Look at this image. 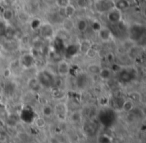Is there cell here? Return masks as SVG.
I'll use <instances>...</instances> for the list:
<instances>
[{
	"instance_id": "6da1fadb",
	"label": "cell",
	"mask_w": 146,
	"mask_h": 143,
	"mask_svg": "<svg viewBox=\"0 0 146 143\" xmlns=\"http://www.w3.org/2000/svg\"><path fill=\"white\" fill-rule=\"evenodd\" d=\"M36 78H37V80L39 81L41 86L45 87V88H50V87L54 86V84H55L54 75L48 70L39 71Z\"/></svg>"
},
{
	"instance_id": "9a60e30c",
	"label": "cell",
	"mask_w": 146,
	"mask_h": 143,
	"mask_svg": "<svg viewBox=\"0 0 146 143\" xmlns=\"http://www.w3.org/2000/svg\"><path fill=\"white\" fill-rule=\"evenodd\" d=\"M91 47H92L91 41L88 40V39H83V40L80 41L79 44H78V51L81 52L82 54H85Z\"/></svg>"
},
{
	"instance_id": "83f0119b",
	"label": "cell",
	"mask_w": 146,
	"mask_h": 143,
	"mask_svg": "<svg viewBox=\"0 0 146 143\" xmlns=\"http://www.w3.org/2000/svg\"><path fill=\"white\" fill-rule=\"evenodd\" d=\"M133 108H134V103L132 101H130L129 99H125V101L123 103V106H122V111H124L126 113H129Z\"/></svg>"
},
{
	"instance_id": "4316f807",
	"label": "cell",
	"mask_w": 146,
	"mask_h": 143,
	"mask_svg": "<svg viewBox=\"0 0 146 143\" xmlns=\"http://www.w3.org/2000/svg\"><path fill=\"white\" fill-rule=\"evenodd\" d=\"M43 21L41 20L40 18H37V17H35V18L31 19L30 20V27L32 30H38L39 27L41 26V24H42Z\"/></svg>"
},
{
	"instance_id": "d590c367",
	"label": "cell",
	"mask_w": 146,
	"mask_h": 143,
	"mask_svg": "<svg viewBox=\"0 0 146 143\" xmlns=\"http://www.w3.org/2000/svg\"><path fill=\"white\" fill-rule=\"evenodd\" d=\"M3 3H4L5 5H6L7 7H11L13 6V5L15 4V3L17 2V0H2Z\"/></svg>"
},
{
	"instance_id": "8d00e7d4",
	"label": "cell",
	"mask_w": 146,
	"mask_h": 143,
	"mask_svg": "<svg viewBox=\"0 0 146 143\" xmlns=\"http://www.w3.org/2000/svg\"><path fill=\"white\" fill-rule=\"evenodd\" d=\"M10 75H11V70L10 69H5L4 70V76L6 77V78H8V77H10Z\"/></svg>"
},
{
	"instance_id": "7402d4cb",
	"label": "cell",
	"mask_w": 146,
	"mask_h": 143,
	"mask_svg": "<svg viewBox=\"0 0 146 143\" xmlns=\"http://www.w3.org/2000/svg\"><path fill=\"white\" fill-rule=\"evenodd\" d=\"M140 52H141L140 47L135 46V45H133L131 48L128 49V55H129V57H131L132 59L138 58V56L140 55Z\"/></svg>"
},
{
	"instance_id": "9c48e42d",
	"label": "cell",
	"mask_w": 146,
	"mask_h": 143,
	"mask_svg": "<svg viewBox=\"0 0 146 143\" xmlns=\"http://www.w3.org/2000/svg\"><path fill=\"white\" fill-rule=\"evenodd\" d=\"M97 33H98V36H99V39L101 41H103V42H108L113 37L112 31L110 30V28H108L106 26H102Z\"/></svg>"
},
{
	"instance_id": "8fae6325",
	"label": "cell",
	"mask_w": 146,
	"mask_h": 143,
	"mask_svg": "<svg viewBox=\"0 0 146 143\" xmlns=\"http://www.w3.org/2000/svg\"><path fill=\"white\" fill-rule=\"evenodd\" d=\"M27 87H28L29 90L33 93L39 92V91L42 89V86L40 85V83L37 80L36 77H32V78L28 79V81H27Z\"/></svg>"
},
{
	"instance_id": "cb8c5ba5",
	"label": "cell",
	"mask_w": 146,
	"mask_h": 143,
	"mask_svg": "<svg viewBox=\"0 0 146 143\" xmlns=\"http://www.w3.org/2000/svg\"><path fill=\"white\" fill-rule=\"evenodd\" d=\"M87 81H88V76L86 75V73H81L79 76L77 77V85L79 87H85L87 85Z\"/></svg>"
},
{
	"instance_id": "7c38bea8",
	"label": "cell",
	"mask_w": 146,
	"mask_h": 143,
	"mask_svg": "<svg viewBox=\"0 0 146 143\" xmlns=\"http://www.w3.org/2000/svg\"><path fill=\"white\" fill-rule=\"evenodd\" d=\"M112 75H113V72H112L111 68H109V67H101L99 73H98V76L100 77V79H102L104 81L110 80Z\"/></svg>"
},
{
	"instance_id": "f546056e",
	"label": "cell",
	"mask_w": 146,
	"mask_h": 143,
	"mask_svg": "<svg viewBox=\"0 0 146 143\" xmlns=\"http://www.w3.org/2000/svg\"><path fill=\"white\" fill-rule=\"evenodd\" d=\"M18 120H19V117L14 114L8 115V118H7V122H8V124L10 126H15L17 124V122H18Z\"/></svg>"
},
{
	"instance_id": "ba28073f",
	"label": "cell",
	"mask_w": 146,
	"mask_h": 143,
	"mask_svg": "<svg viewBox=\"0 0 146 143\" xmlns=\"http://www.w3.org/2000/svg\"><path fill=\"white\" fill-rule=\"evenodd\" d=\"M57 74L61 77L67 76L70 73V64L66 60H60L56 66Z\"/></svg>"
},
{
	"instance_id": "7a4b0ae2",
	"label": "cell",
	"mask_w": 146,
	"mask_h": 143,
	"mask_svg": "<svg viewBox=\"0 0 146 143\" xmlns=\"http://www.w3.org/2000/svg\"><path fill=\"white\" fill-rule=\"evenodd\" d=\"M38 31L39 36L42 39H51L55 36V30L52 24H50L49 22H42Z\"/></svg>"
},
{
	"instance_id": "3957f363",
	"label": "cell",
	"mask_w": 146,
	"mask_h": 143,
	"mask_svg": "<svg viewBox=\"0 0 146 143\" xmlns=\"http://www.w3.org/2000/svg\"><path fill=\"white\" fill-rule=\"evenodd\" d=\"M106 18L112 24H118L122 21V11L114 6L108 12H106Z\"/></svg>"
},
{
	"instance_id": "8992f818",
	"label": "cell",
	"mask_w": 146,
	"mask_h": 143,
	"mask_svg": "<svg viewBox=\"0 0 146 143\" xmlns=\"http://www.w3.org/2000/svg\"><path fill=\"white\" fill-rule=\"evenodd\" d=\"M144 34V27L141 25L138 24H134L130 27L129 29V36H130V40L134 41L135 42L137 39H140Z\"/></svg>"
},
{
	"instance_id": "603a6c76",
	"label": "cell",
	"mask_w": 146,
	"mask_h": 143,
	"mask_svg": "<svg viewBox=\"0 0 146 143\" xmlns=\"http://www.w3.org/2000/svg\"><path fill=\"white\" fill-rule=\"evenodd\" d=\"M114 6L117 9H119L120 11L125 10L129 7V1L128 0H118L114 3Z\"/></svg>"
},
{
	"instance_id": "74e56055",
	"label": "cell",
	"mask_w": 146,
	"mask_h": 143,
	"mask_svg": "<svg viewBox=\"0 0 146 143\" xmlns=\"http://www.w3.org/2000/svg\"><path fill=\"white\" fill-rule=\"evenodd\" d=\"M27 143H38V142H36V141H34V140H31V141H28Z\"/></svg>"
},
{
	"instance_id": "e0dca14e",
	"label": "cell",
	"mask_w": 146,
	"mask_h": 143,
	"mask_svg": "<svg viewBox=\"0 0 146 143\" xmlns=\"http://www.w3.org/2000/svg\"><path fill=\"white\" fill-rule=\"evenodd\" d=\"M75 27V23L73 22V20L71 18H64L62 21V29L65 30L66 32H70L74 29Z\"/></svg>"
},
{
	"instance_id": "e575fe53",
	"label": "cell",
	"mask_w": 146,
	"mask_h": 143,
	"mask_svg": "<svg viewBox=\"0 0 146 143\" xmlns=\"http://www.w3.org/2000/svg\"><path fill=\"white\" fill-rule=\"evenodd\" d=\"M88 0H77V4L78 6L82 7V8H85V7L88 6Z\"/></svg>"
},
{
	"instance_id": "1f68e13d",
	"label": "cell",
	"mask_w": 146,
	"mask_h": 143,
	"mask_svg": "<svg viewBox=\"0 0 146 143\" xmlns=\"http://www.w3.org/2000/svg\"><path fill=\"white\" fill-rule=\"evenodd\" d=\"M55 3L59 9H64L65 7L70 4V0H55Z\"/></svg>"
},
{
	"instance_id": "f1b7e54d",
	"label": "cell",
	"mask_w": 146,
	"mask_h": 143,
	"mask_svg": "<svg viewBox=\"0 0 146 143\" xmlns=\"http://www.w3.org/2000/svg\"><path fill=\"white\" fill-rule=\"evenodd\" d=\"M34 123L38 128H43L46 125V121H45L44 117L42 116H38L36 118H34Z\"/></svg>"
},
{
	"instance_id": "30bf717a",
	"label": "cell",
	"mask_w": 146,
	"mask_h": 143,
	"mask_svg": "<svg viewBox=\"0 0 146 143\" xmlns=\"http://www.w3.org/2000/svg\"><path fill=\"white\" fill-rule=\"evenodd\" d=\"M124 101H125V99H123L122 97H114L113 99L109 100L110 108L114 111H122Z\"/></svg>"
},
{
	"instance_id": "d6a6232c",
	"label": "cell",
	"mask_w": 146,
	"mask_h": 143,
	"mask_svg": "<svg viewBox=\"0 0 146 143\" xmlns=\"http://www.w3.org/2000/svg\"><path fill=\"white\" fill-rule=\"evenodd\" d=\"M85 55L87 57H89V58H94V57L97 55V50H96V49H94L93 46H92L91 48H90L89 50L85 53Z\"/></svg>"
},
{
	"instance_id": "836d02e7",
	"label": "cell",
	"mask_w": 146,
	"mask_h": 143,
	"mask_svg": "<svg viewBox=\"0 0 146 143\" xmlns=\"http://www.w3.org/2000/svg\"><path fill=\"white\" fill-rule=\"evenodd\" d=\"M102 27V25L100 24L98 21H94V22H92V24H91V28H92V30L93 31H95V32H98L99 31V29Z\"/></svg>"
},
{
	"instance_id": "277c9868",
	"label": "cell",
	"mask_w": 146,
	"mask_h": 143,
	"mask_svg": "<svg viewBox=\"0 0 146 143\" xmlns=\"http://www.w3.org/2000/svg\"><path fill=\"white\" fill-rule=\"evenodd\" d=\"M19 62H20V66H22L23 68H32L35 65V57L32 52L24 53L19 59Z\"/></svg>"
},
{
	"instance_id": "5bb4252c",
	"label": "cell",
	"mask_w": 146,
	"mask_h": 143,
	"mask_svg": "<svg viewBox=\"0 0 146 143\" xmlns=\"http://www.w3.org/2000/svg\"><path fill=\"white\" fill-rule=\"evenodd\" d=\"M61 12L63 13V16L64 18H72L76 13V8L74 5L72 4H69L68 6H66L64 9H60Z\"/></svg>"
},
{
	"instance_id": "4dcf8cb0",
	"label": "cell",
	"mask_w": 146,
	"mask_h": 143,
	"mask_svg": "<svg viewBox=\"0 0 146 143\" xmlns=\"http://www.w3.org/2000/svg\"><path fill=\"white\" fill-rule=\"evenodd\" d=\"M70 118L74 123H78V122H80V121H81L82 114L79 112V111H75V112H73L72 114H71Z\"/></svg>"
},
{
	"instance_id": "52a82bcc",
	"label": "cell",
	"mask_w": 146,
	"mask_h": 143,
	"mask_svg": "<svg viewBox=\"0 0 146 143\" xmlns=\"http://www.w3.org/2000/svg\"><path fill=\"white\" fill-rule=\"evenodd\" d=\"M113 7H114V2H112L111 0H98L95 4L96 10L100 13L108 12Z\"/></svg>"
},
{
	"instance_id": "44dd1931",
	"label": "cell",
	"mask_w": 146,
	"mask_h": 143,
	"mask_svg": "<svg viewBox=\"0 0 146 143\" xmlns=\"http://www.w3.org/2000/svg\"><path fill=\"white\" fill-rule=\"evenodd\" d=\"M128 96V99L130 101H132L133 103L135 102H140L142 99V96H141V93L138 92V91H131L127 94Z\"/></svg>"
},
{
	"instance_id": "ac0fdd59",
	"label": "cell",
	"mask_w": 146,
	"mask_h": 143,
	"mask_svg": "<svg viewBox=\"0 0 146 143\" xmlns=\"http://www.w3.org/2000/svg\"><path fill=\"white\" fill-rule=\"evenodd\" d=\"M15 90H16V84H15L13 81H8V82L5 83L4 85V93L8 96L14 94Z\"/></svg>"
},
{
	"instance_id": "d4e9b609",
	"label": "cell",
	"mask_w": 146,
	"mask_h": 143,
	"mask_svg": "<svg viewBox=\"0 0 146 143\" xmlns=\"http://www.w3.org/2000/svg\"><path fill=\"white\" fill-rule=\"evenodd\" d=\"M75 26L80 32H85L88 28V23L85 19H79V20L77 21V23L75 24Z\"/></svg>"
},
{
	"instance_id": "d6986e66",
	"label": "cell",
	"mask_w": 146,
	"mask_h": 143,
	"mask_svg": "<svg viewBox=\"0 0 146 143\" xmlns=\"http://www.w3.org/2000/svg\"><path fill=\"white\" fill-rule=\"evenodd\" d=\"M100 69H101V66L97 63H90V64L87 65V74L89 75H98Z\"/></svg>"
},
{
	"instance_id": "ffe728a7",
	"label": "cell",
	"mask_w": 146,
	"mask_h": 143,
	"mask_svg": "<svg viewBox=\"0 0 146 143\" xmlns=\"http://www.w3.org/2000/svg\"><path fill=\"white\" fill-rule=\"evenodd\" d=\"M41 112H42L43 117H51L54 114V108L50 104H45L42 106Z\"/></svg>"
},
{
	"instance_id": "4fadbf2b",
	"label": "cell",
	"mask_w": 146,
	"mask_h": 143,
	"mask_svg": "<svg viewBox=\"0 0 146 143\" xmlns=\"http://www.w3.org/2000/svg\"><path fill=\"white\" fill-rule=\"evenodd\" d=\"M133 78V74L129 69H121L119 72V79L123 81L124 83H128L132 80Z\"/></svg>"
},
{
	"instance_id": "484cf974",
	"label": "cell",
	"mask_w": 146,
	"mask_h": 143,
	"mask_svg": "<svg viewBox=\"0 0 146 143\" xmlns=\"http://www.w3.org/2000/svg\"><path fill=\"white\" fill-rule=\"evenodd\" d=\"M5 37H6L8 40H12L13 38L15 37V34H16V30L13 28L12 26H7L5 28Z\"/></svg>"
},
{
	"instance_id": "5b68a950",
	"label": "cell",
	"mask_w": 146,
	"mask_h": 143,
	"mask_svg": "<svg viewBox=\"0 0 146 143\" xmlns=\"http://www.w3.org/2000/svg\"><path fill=\"white\" fill-rule=\"evenodd\" d=\"M54 114L57 116V118L61 121H64L68 116V108L67 105L64 102L57 103L56 106L54 107Z\"/></svg>"
},
{
	"instance_id": "2e32d148",
	"label": "cell",
	"mask_w": 146,
	"mask_h": 143,
	"mask_svg": "<svg viewBox=\"0 0 146 143\" xmlns=\"http://www.w3.org/2000/svg\"><path fill=\"white\" fill-rule=\"evenodd\" d=\"M14 11H13L12 8H10V7H6V8L3 10L2 12V19L4 22L8 23L10 22L11 20H12L13 18H14Z\"/></svg>"
}]
</instances>
